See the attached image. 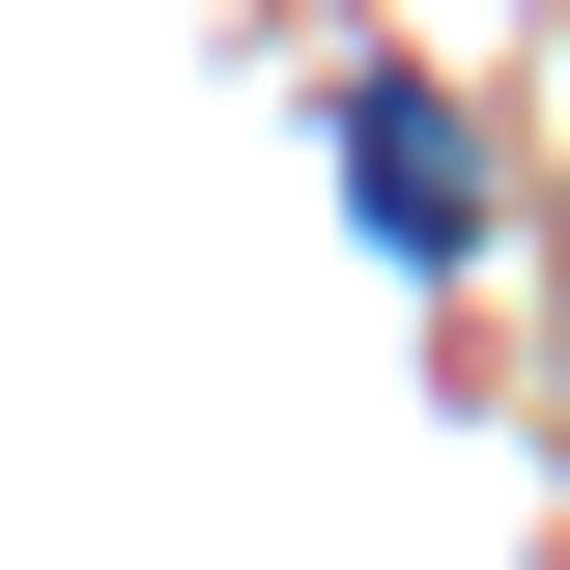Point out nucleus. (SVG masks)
Instances as JSON below:
<instances>
[{
	"label": "nucleus",
	"instance_id": "obj_1",
	"mask_svg": "<svg viewBox=\"0 0 570 570\" xmlns=\"http://www.w3.org/2000/svg\"><path fill=\"white\" fill-rule=\"evenodd\" d=\"M343 200H371V228H400V257H428V285H456V257H485V142L428 115V86H343Z\"/></svg>",
	"mask_w": 570,
	"mask_h": 570
}]
</instances>
